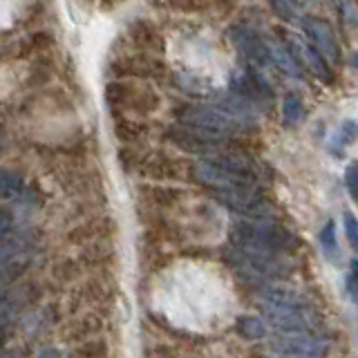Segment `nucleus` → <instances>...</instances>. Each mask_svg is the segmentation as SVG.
<instances>
[{
  "mask_svg": "<svg viewBox=\"0 0 358 358\" xmlns=\"http://www.w3.org/2000/svg\"><path fill=\"white\" fill-rule=\"evenodd\" d=\"M229 238L238 251L266 253V255L294 253L300 246V240L296 235L280 222H275L273 217H260V220L246 217L233 222Z\"/></svg>",
  "mask_w": 358,
  "mask_h": 358,
  "instance_id": "nucleus-1",
  "label": "nucleus"
},
{
  "mask_svg": "<svg viewBox=\"0 0 358 358\" xmlns=\"http://www.w3.org/2000/svg\"><path fill=\"white\" fill-rule=\"evenodd\" d=\"M173 115L177 123L215 134H227V137H235L238 132H246L253 128L222 103H184L175 108Z\"/></svg>",
  "mask_w": 358,
  "mask_h": 358,
  "instance_id": "nucleus-2",
  "label": "nucleus"
},
{
  "mask_svg": "<svg viewBox=\"0 0 358 358\" xmlns=\"http://www.w3.org/2000/svg\"><path fill=\"white\" fill-rule=\"evenodd\" d=\"M103 94L112 110L134 112V115H152L162 106V96L157 94V90L134 81H123V78L108 81Z\"/></svg>",
  "mask_w": 358,
  "mask_h": 358,
  "instance_id": "nucleus-3",
  "label": "nucleus"
},
{
  "mask_svg": "<svg viewBox=\"0 0 358 358\" xmlns=\"http://www.w3.org/2000/svg\"><path fill=\"white\" fill-rule=\"evenodd\" d=\"M108 72L112 78H123V81H130V78H137V81H166L168 78V65L157 59L155 54H123L115 56V59L108 61Z\"/></svg>",
  "mask_w": 358,
  "mask_h": 358,
  "instance_id": "nucleus-4",
  "label": "nucleus"
},
{
  "mask_svg": "<svg viewBox=\"0 0 358 358\" xmlns=\"http://www.w3.org/2000/svg\"><path fill=\"white\" fill-rule=\"evenodd\" d=\"M222 206H227L244 217L260 220V217H273V208L266 201V197L257 188H224V190H210Z\"/></svg>",
  "mask_w": 358,
  "mask_h": 358,
  "instance_id": "nucleus-5",
  "label": "nucleus"
},
{
  "mask_svg": "<svg viewBox=\"0 0 358 358\" xmlns=\"http://www.w3.org/2000/svg\"><path fill=\"white\" fill-rule=\"evenodd\" d=\"M300 27H302V31H305L307 41L322 54L324 61L334 63V65L341 63L343 50H341V43H338V38H336V31H334L329 20H324L320 16H302Z\"/></svg>",
  "mask_w": 358,
  "mask_h": 358,
  "instance_id": "nucleus-6",
  "label": "nucleus"
},
{
  "mask_svg": "<svg viewBox=\"0 0 358 358\" xmlns=\"http://www.w3.org/2000/svg\"><path fill=\"white\" fill-rule=\"evenodd\" d=\"M324 345L320 338L307 331H285L271 341V350L278 356L287 358H318L324 352Z\"/></svg>",
  "mask_w": 358,
  "mask_h": 358,
  "instance_id": "nucleus-7",
  "label": "nucleus"
},
{
  "mask_svg": "<svg viewBox=\"0 0 358 358\" xmlns=\"http://www.w3.org/2000/svg\"><path fill=\"white\" fill-rule=\"evenodd\" d=\"M285 45L289 48V52L294 54V59L298 61V65L305 67V70L309 74L316 76L320 83L329 85L334 81V74L329 70V63L322 59V54L316 48H313V45L307 38L296 36V34H289Z\"/></svg>",
  "mask_w": 358,
  "mask_h": 358,
  "instance_id": "nucleus-8",
  "label": "nucleus"
},
{
  "mask_svg": "<svg viewBox=\"0 0 358 358\" xmlns=\"http://www.w3.org/2000/svg\"><path fill=\"white\" fill-rule=\"evenodd\" d=\"M229 36H231L233 48L240 52V56H244L249 65H266V63H271L266 41L257 31H253L251 27H244V25L231 27Z\"/></svg>",
  "mask_w": 358,
  "mask_h": 358,
  "instance_id": "nucleus-9",
  "label": "nucleus"
},
{
  "mask_svg": "<svg viewBox=\"0 0 358 358\" xmlns=\"http://www.w3.org/2000/svg\"><path fill=\"white\" fill-rule=\"evenodd\" d=\"M126 36L137 52L157 56L166 50V38H164L162 29L148 18H132L126 25Z\"/></svg>",
  "mask_w": 358,
  "mask_h": 358,
  "instance_id": "nucleus-10",
  "label": "nucleus"
},
{
  "mask_svg": "<svg viewBox=\"0 0 358 358\" xmlns=\"http://www.w3.org/2000/svg\"><path fill=\"white\" fill-rule=\"evenodd\" d=\"M233 262H238L253 278H282L291 271V266L280 260V255H266V253L238 251L233 255Z\"/></svg>",
  "mask_w": 358,
  "mask_h": 358,
  "instance_id": "nucleus-11",
  "label": "nucleus"
},
{
  "mask_svg": "<svg viewBox=\"0 0 358 358\" xmlns=\"http://www.w3.org/2000/svg\"><path fill=\"white\" fill-rule=\"evenodd\" d=\"M264 313L268 322L280 331H309L313 327V320L307 316V307L268 305V302H264Z\"/></svg>",
  "mask_w": 358,
  "mask_h": 358,
  "instance_id": "nucleus-12",
  "label": "nucleus"
},
{
  "mask_svg": "<svg viewBox=\"0 0 358 358\" xmlns=\"http://www.w3.org/2000/svg\"><path fill=\"white\" fill-rule=\"evenodd\" d=\"M231 85L235 90V94L249 101V103H266L273 96L271 87L266 85L264 78L249 70V67H242V70L235 72L231 78Z\"/></svg>",
  "mask_w": 358,
  "mask_h": 358,
  "instance_id": "nucleus-13",
  "label": "nucleus"
},
{
  "mask_svg": "<svg viewBox=\"0 0 358 358\" xmlns=\"http://www.w3.org/2000/svg\"><path fill=\"white\" fill-rule=\"evenodd\" d=\"M54 45V36L50 31H34L25 38H16L7 45L9 61H22L31 59V56H43Z\"/></svg>",
  "mask_w": 358,
  "mask_h": 358,
  "instance_id": "nucleus-14",
  "label": "nucleus"
},
{
  "mask_svg": "<svg viewBox=\"0 0 358 358\" xmlns=\"http://www.w3.org/2000/svg\"><path fill=\"white\" fill-rule=\"evenodd\" d=\"M155 7L173 9L179 14H206V11H233L238 0H152Z\"/></svg>",
  "mask_w": 358,
  "mask_h": 358,
  "instance_id": "nucleus-15",
  "label": "nucleus"
},
{
  "mask_svg": "<svg viewBox=\"0 0 358 358\" xmlns=\"http://www.w3.org/2000/svg\"><path fill=\"white\" fill-rule=\"evenodd\" d=\"M266 48H268V56H271V63L278 67L280 72H285L291 78L300 76V65H298V61L294 59V54L289 52V48L285 43H280L275 38H268Z\"/></svg>",
  "mask_w": 358,
  "mask_h": 358,
  "instance_id": "nucleus-16",
  "label": "nucleus"
},
{
  "mask_svg": "<svg viewBox=\"0 0 358 358\" xmlns=\"http://www.w3.org/2000/svg\"><path fill=\"white\" fill-rule=\"evenodd\" d=\"M307 119V108L305 101L298 92H289L282 99V121L287 128H298L302 121Z\"/></svg>",
  "mask_w": 358,
  "mask_h": 358,
  "instance_id": "nucleus-17",
  "label": "nucleus"
},
{
  "mask_svg": "<svg viewBox=\"0 0 358 358\" xmlns=\"http://www.w3.org/2000/svg\"><path fill=\"white\" fill-rule=\"evenodd\" d=\"M52 74H54V65L48 61V56L43 54V56H38V63L29 70V74H27L29 78H27L25 85L29 90H41L52 78Z\"/></svg>",
  "mask_w": 358,
  "mask_h": 358,
  "instance_id": "nucleus-18",
  "label": "nucleus"
},
{
  "mask_svg": "<svg viewBox=\"0 0 358 358\" xmlns=\"http://www.w3.org/2000/svg\"><path fill=\"white\" fill-rule=\"evenodd\" d=\"M358 139V123L352 121V119H347L343 121V126L334 132V139H331V150L336 148V155H343V148L345 145H350Z\"/></svg>",
  "mask_w": 358,
  "mask_h": 358,
  "instance_id": "nucleus-19",
  "label": "nucleus"
},
{
  "mask_svg": "<svg viewBox=\"0 0 358 358\" xmlns=\"http://www.w3.org/2000/svg\"><path fill=\"white\" fill-rule=\"evenodd\" d=\"M320 246L322 253L327 255L329 262H338L341 260V249H338V240H336V224L329 220L320 231Z\"/></svg>",
  "mask_w": 358,
  "mask_h": 358,
  "instance_id": "nucleus-20",
  "label": "nucleus"
},
{
  "mask_svg": "<svg viewBox=\"0 0 358 358\" xmlns=\"http://www.w3.org/2000/svg\"><path fill=\"white\" fill-rule=\"evenodd\" d=\"M273 14L282 22H294L298 18V7H302L298 0H268Z\"/></svg>",
  "mask_w": 358,
  "mask_h": 358,
  "instance_id": "nucleus-21",
  "label": "nucleus"
},
{
  "mask_svg": "<svg viewBox=\"0 0 358 358\" xmlns=\"http://www.w3.org/2000/svg\"><path fill=\"white\" fill-rule=\"evenodd\" d=\"M238 331L244 336V338H262V336L266 334V327L262 318L257 316H244L238 320Z\"/></svg>",
  "mask_w": 358,
  "mask_h": 358,
  "instance_id": "nucleus-22",
  "label": "nucleus"
},
{
  "mask_svg": "<svg viewBox=\"0 0 358 358\" xmlns=\"http://www.w3.org/2000/svg\"><path fill=\"white\" fill-rule=\"evenodd\" d=\"M338 14L347 29L358 31V5L354 0H338Z\"/></svg>",
  "mask_w": 358,
  "mask_h": 358,
  "instance_id": "nucleus-23",
  "label": "nucleus"
},
{
  "mask_svg": "<svg viewBox=\"0 0 358 358\" xmlns=\"http://www.w3.org/2000/svg\"><path fill=\"white\" fill-rule=\"evenodd\" d=\"M345 186H347V193H350V197L358 204V159L347 164V168H345Z\"/></svg>",
  "mask_w": 358,
  "mask_h": 358,
  "instance_id": "nucleus-24",
  "label": "nucleus"
},
{
  "mask_svg": "<svg viewBox=\"0 0 358 358\" xmlns=\"http://www.w3.org/2000/svg\"><path fill=\"white\" fill-rule=\"evenodd\" d=\"M117 134L121 139H137L143 134V126L137 121H130V119H121L117 121Z\"/></svg>",
  "mask_w": 358,
  "mask_h": 358,
  "instance_id": "nucleus-25",
  "label": "nucleus"
},
{
  "mask_svg": "<svg viewBox=\"0 0 358 358\" xmlns=\"http://www.w3.org/2000/svg\"><path fill=\"white\" fill-rule=\"evenodd\" d=\"M343 224H345L347 240H350L352 249L358 253V217L354 215V213H345V215H343Z\"/></svg>",
  "mask_w": 358,
  "mask_h": 358,
  "instance_id": "nucleus-26",
  "label": "nucleus"
},
{
  "mask_svg": "<svg viewBox=\"0 0 358 358\" xmlns=\"http://www.w3.org/2000/svg\"><path fill=\"white\" fill-rule=\"evenodd\" d=\"M345 287H347V294H350L352 302H356V305H358V257H356V260H352V264H350Z\"/></svg>",
  "mask_w": 358,
  "mask_h": 358,
  "instance_id": "nucleus-27",
  "label": "nucleus"
},
{
  "mask_svg": "<svg viewBox=\"0 0 358 358\" xmlns=\"http://www.w3.org/2000/svg\"><path fill=\"white\" fill-rule=\"evenodd\" d=\"M14 227V215H11L9 210H5V208H0V238Z\"/></svg>",
  "mask_w": 358,
  "mask_h": 358,
  "instance_id": "nucleus-28",
  "label": "nucleus"
},
{
  "mask_svg": "<svg viewBox=\"0 0 358 358\" xmlns=\"http://www.w3.org/2000/svg\"><path fill=\"white\" fill-rule=\"evenodd\" d=\"M38 358H59V356H56V354H54L52 350H48V352H45V354H41Z\"/></svg>",
  "mask_w": 358,
  "mask_h": 358,
  "instance_id": "nucleus-29",
  "label": "nucleus"
},
{
  "mask_svg": "<svg viewBox=\"0 0 358 358\" xmlns=\"http://www.w3.org/2000/svg\"><path fill=\"white\" fill-rule=\"evenodd\" d=\"M5 341H7V336H5V331H3V329H0V347L5 345Z\"/></svg>",
  "mask_w": 358,
  "mask_h": 358,
  "instance_id": "nucleus-30",
  "label": "nucleus"
},
{
  "mask_svg": "<svg viewBox=\"0 0 358 358\" xmlns=\"http://www.w3.org/2000/svg\"><path fill=\"white\" fill-rule=\"evenodd\" d=\"M352 65H354V67H358V52L352 56Z\"/></svg>",
  "mask_w": 358,
  "mask_h": 358,
  "instance_id": "nucleus-31",
  "label": "nucleus"
},
{
  "mask_svg": "<svg viewBox=\"0 0 358 358\" xmlns=\"http://www.w3.org/2000/svg\"><path fill=\"white\" fill-rule=\"evenodd\" d=\"M300 5H307V3H313V0H298Z\"/></svg>",
  "mask_w": 358,
  "mask_h": 358,
  "instance_id": "nucleus-32",
  "label": "nucleus"
},
{
  "mask_svg": "<svg viewBox=\"0 0 358 358\" xmlns=\"http://www.w3.org/2000/svg\"><path fill=\"white\" fill-rule=\"evenodd\" d=\"M83 3H85V5H94V3H96V0H83Z\"/></svg>",
  "mask_w": 358,
  "mask_h": 358,
  "instance_id": "nucleus-33",
  "label": "nucleus"
}]
</instances>
